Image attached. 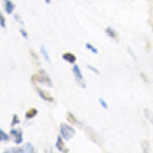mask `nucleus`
I'll use <instances>...</instances> for the list:
<instances>
[{
    "instance_id": "nucleus-1",
    "label": "nucleus",
    "mask_w": 153,
    "mask_h": 153,
    "mask_svg": "<svg viewBox=\"0 0 153 153\" xmlns=\"http://www.w3.org/2000/svg\"><path fill=\"white\" fill-rule=\"evenodd\" d=\"M31 84H33V85H44V87H47V89H51V87L54 85V84H52V78L49 76V73L44 68L37 70V73L31 75Z\"/></svg>"
},
{
    "instance_id": "nucleus-2",
    "label": "nucleus",
    "mask_w": 153,
    "mask_h": 153,
    "mask_svg": "<svg viewBox=\"0 0 153 153\" xmlns=\"http://www.w3.org/2000/svg\"><path fill=\"white\" fill-rule=\"evenodd\" d=\"M59 134H61V136H63L66 141L73 139V137H75V134H76L75 125H71L70 122H65V124H61V125H59Z\"/></svg>"
},
{
    "instance_id": "nucleus-3",
    "label": "nucleus",
    "mask_w": 153,
    "mask_h": 153,
    "mask_svg": "<svg viewBox=\"0 0 153 153\" xmlns=\"http://www.w3.org/2000/svg\"><path fill=\"white\" fill-rule=\"evenodd\" d=\"M71 73H73V76H75V82L78 84V85L82 87V89H85L87 84H85V78H84V75H82V68L78 66V65H71Z\"/></svg>"
},
{
    "instance_id": "nucleus-4",
    "label": "nucleus",
    "mask_w": 153,
    "mask_h": 153,
    "mask_svg": "<svg viewBox=\"0 0 153 153\" xmlns=\"http://www.w3.org/2000/svg\"><path fill=\"white\" fill-rule=\"evenodd\" d=\"M35 152H37V148L31 143H23L19 144L18 148H9L7 150V153H35Z\"/></svg>"
},
{
    "instance_id": "nucleus-5",
    "label": "nucleus",
    "mask_w": 153,
    "mask_h": 153,
    "mask_svg": "<svg viewBox=\"0 0 153 153\" xmlns=\"http://www.w3.org/2000/svg\"><path fill=\"white\" fill-rule=\"evenodd\" d=\"M33 89H35V92H37L38 96H40V99H44V101H45V103H49V105H52V103L56 101V99L52 97V94H51V92H47V91H45L44 87H40V85H33Z\"/></svg>"
},
{
    "instance_id": "nucleus-6",
    "label": "nucleus",
    "mask_w": 153,
    "mask_h": 153,
    "mask_svg": "<svg viewBox=\"0 0 153 153\" xmlns=\"http://www.w3.org/2000/svg\"><path fill=\"white\" fill-rule=\"evenodd\" d=\"M10 136H12V141L16 144H23L25 143V137H23V129L18 127V125H14L12 129H10Z\"/></svg>"
},
{
    "instance_id": "nucleus-7",
    "label": "nucleus",
    "mask_w": 153,
    "mask_h": 153,
    "mask_svg": "<svg viewBox=\"0 0 153 153\" xmlns=\"http://www.w3.org/2000/svg\"><path fill=\"white\" fill-rule=\"evenodd\" d=\"M54 148H56L57 152H63V153H66L68 152V144H66V139L59 134L57 136V139H56V144H54Z\"/></svg>"
},
{
    "instance_id": "nucleus-8",
    "label": "nucleus",
    "mask_w": 153,
    "mask_h": 153,
    "mask_svg": "<svg viewBox=\"0 0 153 153\" xmlns=\"http://www.w3.org/2000/svg\"><path fill=\"white\" fill-rule=\"evenodd\" d=\"M2 5H4V12H5V14L14 16V12H16V5H14L12 0H2Z\"/></svg>"
},
{
    "instance_id": "nucleus-9",
    "label": "nucleus",
    "mask_w": 153,
    "mask_h": 153,
    "mask_svg": "<svg viewBox=\"0 0 153 153\" xmlns=\"http://www.w3.org/2000/svg\"><path fill=\"white\" fill-rule=\"evenodd\" d=\"M66 122H70V124H71V125H75V127H80V129L84 127V124H82V122H80V120L76 118L75 115L71 113V111H68V113H66Z\"/></svg>"
},
{
    "instance_id": "nucleus-10",
    "label": "nucleus",
    "mask_w": 153,
    "mask_h": 153,
    "mask_svg": "<svg viewBox=\"0 0 153 153\" xmlns=\"http://www.w3.org/2000/svg\"><path fill=\"white\" fill-rule=\"evenodd\" d=\"M63 61H66V63H70V65H75L76 63V56L73 54V52H63Z\"/></svg>"
},
{
    "instance_id": "nucleus-11",
    "label": "nucleus",
    "mask_w": 153,
    "mask_h": 153,
    "mask_svg": "<svg viewBox=\"0 0 153 153\" xmlns=\"http://www.w3.org/2000/svg\"><path fill=\"white\" fill-rule=\"evenodd\" d=\"M105 33H106V37L108 38H111V40H118V33H117V30L111 28V26H108V28L105 30Z\"/></svg>"
},
{
    "instance_id": "nucleus-12",
    "label": "nucleus",
    "mask_w": 153,
    "mask_h": 153,
    "mask_svg": "<svg viewBox=\"0 0 153 153\" xmlns=\"http://www.w3.org/2000/svg\"><path fill=\"white\" fill-rule=\"evenodd\" d=\"M38 113L37 108H30V110H26V113H25V120H31V118H35Z\"/></svg>"
},
{
    "instance_id": "nucleus-13",
    "label": "nucleus",
    "mask_w": 153,
    "mask_h": 153,
    "mask_svg": "<svg viewBox=\"0 0 153 153\" xmlns=\"http://www.w3.org/2000/svg\"><path fill=\"white\" fill-rule=\"evenodd\" d=\"M10 139H12V136H10V132L7 134L5 131H4V129H0V141H2V143H9Z\"/></svg>"
},
{
    "instance_id": "nucleus-14",
    "label": "nucleus",
    "mask_w": 153,
    "mask_h": 153,
    "mask_svg": "<svg viewBox=\"0 0 153 153\" xmlns=\"http://www.w3.org/2000/svg\"><path fill=\"white\" fill-rule=\"evenodd\" d=\"M40 52H42V57L49 63V61H51V57H49V52H47V49H45V45H40Z\"/></svg>"
},
{
    "instance_id": "nucleus-15",
    "label": "nucleus",
    "mask_w": 153,
    "mask_h": 153,
    "mask_svg": "<svg viewBox=\"0 0 153 153\" xmlns=\"http://www.w3.org/2000/svg\"><path fill=\"white\" fill-rule=\"evenodd\" d=\"M85 49L87 51H89V52H92V54H97V52H99V51H97V47H94V45H92V44H85Z\"/></svg>"
},
{
    "instance_id": "nucleus-16",
    "label": "nucleus",
    "mask_w": 153,
    "mask_h": 153,
    "mask_svg": "<svg viewBox=\"0 0 153 153\" xmlns=\"http://www.w3.org/2000/svg\"><path fill=\"white\" fill-rule=\"evenodd\" d=\"M0 26H2V30L7 28V19H5V16H4V14L0 16Z\"/></svg>"
},
{
    "instance_id": "nucleus-17",
    "label": "nucleus",
    "mask_w": 153,
    "mask_h": 153,
    "mask_svg": "<svg viewBox=\"0 0 153 153\" xmlns=\"http://www.w3.org/2000/svg\"><path fill=\"white\" fill-rule=\"evenodd\" d=\"M19 124V117L18 115H12V120H10V127H14V125Z\"/></svg>"
},
{
    "instance_id": "nucleus-18",
    "label": "nucleus",
    "mask_w": 153,
    "mask_h": 153,
    "mask_svg": "<svg viewBox=\"0 0 153 153\" xmlns=\"http://www.w3.org/2000/svg\"><path fill=\"white\" fill-rule=\"evenodd\" d=\"M144 117H146V118L152 122V125H153V115H152V111H150V110H144Z\"/></svg>"
},
{
    "instance_id": "nucleus-19",
    "label": "nucleus",
    "mask_w": 153,
    "mask_h": 153,
    "mask_svg": "<svg viewBox=\"0 0 153 153\" xmlns=\"http://www.w3.org/2000/svg\"><path fill=\"white\" fill-rule=\"evenodd\" d=\"M19 33H21V37L23 38H26V40H30V37H28V31L25 28H19Z\"/></svg>"
},
{
    "instance_id": "nucleus-20",
    "label": "nucleus",
    "mask_w": 153,
    "mask_h": 153,
    "mask_svg": "<svg viewBox=\"0 0 153 153\" xmlns=\"http://www.w3.org/2000/svg\"><path fill=\"white\" fill-rule=\"evenodd\" d=\"M99 106H101L103 110H108V103H106V101H105V99H103V97L99 99Z\"/></svg>"
},
{
    "instance_id": "nucleus-21",
    "label": "nucleus",
    "mask_w": 153,
    "mask_h": 153,
    "mask_svg": "<svg viewBox=\"0 0 153 153\" xmlns=\"http://www.w3.org/2000/svg\"><path fill=\"white\" fill-rule=\"evenodd\" d=\"M87 68H89V70H91V71H94L96 75H97V73H99V70H97V68H94V66H92V65H87Z\"/></svg>"
},
{
    "instance_id": "nucleus-22",
    "label": "nucleus",
    "mask_w": 153,
    "mask_h": 153,
    "mask_svg": "<svg viewBox=\"0 0 153 153\" xmlns=\"http://www.w3.org/2000/svg\"><path fill=\"white\" fill-rule=\"evenodd\" d=\"M14 19H16L18 23H23V19H21V16H19V14H16V12H14Z\"/></svg>"
},
{
    "instance_id": "nucleus-23",
    "label": "nucleus",
    "mask_w": 153,
    "mask_h": 153,
    "mask_svg": "<svg viewBox=\"0 0 153 153\" xmlns=\"http://www.w3.org/2000/svg\"><path fill=\"white\" fill-rule=\"evenodd\" d=\"M44 2H45V4H51V2H52V0H44Z\"/></svg>"
},
{
    "instance_id": "nucleus-24",
    "label": "nucleus",
    "mask_w": 153,
    "mask_h": 153,
    "mask_svg": "<svg viewBox=\"0 0 153 153\" xmlns=\"http://www.w3.org/2000/svg\"><path fill=\"white\" fill-rule=\"evenodd\" d=\"M152 31H153V23H152Z\"/></svg>"
}]
</instances>
